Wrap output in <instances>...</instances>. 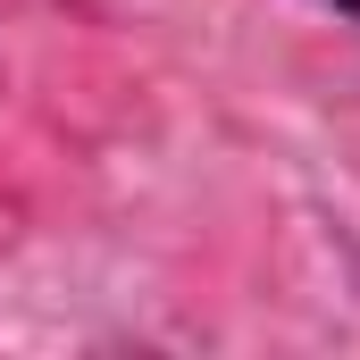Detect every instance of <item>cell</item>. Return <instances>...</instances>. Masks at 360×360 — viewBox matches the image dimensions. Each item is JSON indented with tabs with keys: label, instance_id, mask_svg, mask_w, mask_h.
<instances>
[{
	"label": "cell",
	"instance_id": "obj_1",
	"mask_svg": "<svg viewBox=\"0 0 360 360\" xmlns=\"http://www.w3.org/2000/svg\"><path fill=\"white\" fill-rule=\"evenodd\" d=\"M319 8H335V17H352V25H360V0H319Z\"/></svg>",
	"mask_w": 360,
	"mask_h": 360
}]
</instances>
